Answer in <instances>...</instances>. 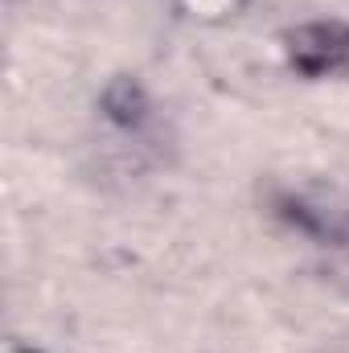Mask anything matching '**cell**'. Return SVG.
I'll use <instances>...</instances> for the list:
<instances>
[{
    "label": "cell",
    "mask_w": 349,
    "mask_h": 353,
    "mask_svg": "<svg viewBox=\"0 0 349 353\" xmlns=\"http://www.w3.org/2000/svg\"><path fill=\"white\" fill-rule=\"evenodd\" d=\"M21 353H37V350H21Z\"/></svg>",
    "instance_id": "cell-4"
},
{
    "label": "cell",
    "mask_w": 349,
    "mask_h": 353,
    "mask_svg": "<svg viewBox=\"0 0 349 353\" xmlns=\"http://www.w3.org/2000/svg\"><path fill=\"white\" fill-rule=\"evenodd\" d=\"M288 58L300 74L325 79L349 66V25L341 21H312L288 33Z\"/></svg>",
    "instance_id": "cell-1"
},
{
    "label": "cell",
    "mask_w": 349,
    "mask_h": 353,
    "mask_svg": "<svg viewBox=\"0 0 349 353\" xmlns=\"http://www.w3.org/2000/svg\"><path fill=\"white\" fill-rule=\"evenodd\" d=\"M103 111H107L111 123L132 132V128H140L148 119V94H144V87L136 79H115L103 90Z\"/></svg>",
    "instance_id": "cell-3"
},
{
    "label": "cell",
    "mask_w": 349,
    "mask_h": 353,
    "mask_svg": "<svg viewBox=\"0 0 349 353\" xmlns=\"http://www.w3.org/2000/svg\"><path fill=\"white\" fill-rule=\"evenodd\" d=\"M279 218H283L288 226L304 230L308 239H325V243H337V239L346 234V226H341V218H337L333 210L312 205L308 197H296V193L279 197Z\"/></svg>",
    "instance_id": "cell-2"
}]
</instances>
